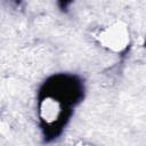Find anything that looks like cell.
<instances>
[{
    "label": "cell",
    "instance_id": "6da1fadb",
    "mask_svg": "<svg viewBox=\"0 0 146 146\" xmlns=\"http://www.w3.org/2000/svg\"><path fill=\"white\" fill-rule=\"evenodd\" d=\"M95 38L102 47L112 52L123 51L130 41L128 26L122 22H114L99 29L95 33Z\"/></svg>",
    "mask_w": 146,
    "mask_h": 146
},
{
    "label": "cell",
    "instance_id": "3957f363",
    "mask_svg": "<svg viewBox=\"0 0 146 146\" xmlns=\"http://www.w3.org/2000/svg\"><path fill=\"white\" fill-rule=\"evenodd\" d=\"M82 146H91V145H82Z\"/></svg>",
    "mask_w": 146,
    "mask_h": 146
},
{
    "label": "cell",
    "instance_id": "7a4b0ae2",
    "mask_svg": "<svg viewBox=\"0 0 146 146\" xmlns=\"http://www.w3.org/2000/svg\"><path fill=\"white\" fill-rule=\"evenodd\" d=\"M39 113L44 122L54 123L59 119L62 114V105L57 99L47 97L41 102L39 107Z\"/></svg>",
    "mask_w": 146,
    "mask_h": 146
}]
</instances>
